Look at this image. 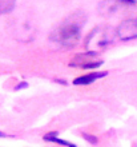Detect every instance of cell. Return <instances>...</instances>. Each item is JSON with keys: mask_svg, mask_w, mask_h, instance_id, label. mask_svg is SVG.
<instances>
[{"mask_svg": "<svg viewBox=\"0 0 137 147\" xmlns=\"http://www.w3.org/2000/svg\"><path fill=\"white\" fill-rule=\"evenodd\" d=\"M80 15H83V12L77 11L73 15L68 16L64 23L51 34V39L64 48L76 47L77 43L80 42L81 26L84 24V20H85V15L81 18Z\"/></svg>", "mask_w": 137, "mask_h": 147, "instance_id": "6da1fadb", "label": "cell"}, {"mask_svg": "<svg viewBox=\"0 0 137 147\" xmlns=\"http://www.w3.org/2000/svg\"><path fill=\"white\" fill-rule=\"evenodd\" d=\"M110 43H112L110 32L108 30H105V28L96 27L87 36L85 47H87V51H96L97 52L100 48H104V47L109 46Z\"/></svg>", "mask_w": 137, "mask_h": 147, "instance_id": "7a4b0ae2", "label": "cell"}, {"mask_svg": "<svg viewBox=\"0 0 137 147\" xmlns=\"http://www.w3.org/2000/svg\"><path fill=\"white\" fill-rule=\"evenodd\" d=\"M96 56H97L96 51H85L83 54H77L76 56H73L69 66L83 70H95L104 63L103 60H95Z\"/></svg>", "mask_w": 137, "mask_h": 147, "instance_id": "3957f363", "label": "cell"}, {"mask_svg": "<svg viewBox=\"0 0 137 147\" xmlns=\"http://www.w3.org/2000/svg\"><path fill=\"white\" fill-rule=\"evenodd\" d=\"M116 35L124 42L137 39V19H126L121 22L116 30Z\"/></svg>", "mask_w": 137, "mask_h": 147, "instance_id": "277c9868", "label": "cell"}, {"mask_svg": "<svg viewBox=\"0 0 137 147\" xmlns=\"http://www.w3.org/2000/svg\"><path fill=\"white\" fill-rule=\"evenodd\" d=\"M108 72L107 71H93V72H89V74H85V75H81V76L76 78L73 80V84L75 86H88V84H92L93 82H96L97 79H101V78L107 76Z\"/></svg>", "mask_w": 137, "mask_h": 147, "instance_id": "5b68a950", "label": "cell"}, {"mask_svg": "<svg viewBox=\"0 0 137 147\" xmlns=\"http://www.w3.org/2000/svg\"><path fill=\"white\" fill-rule=\"evenodd\" d=\"M57 132L52 131V132H48L45 135L43 136V139L47 140V142H52V143H57V144H61V146H65V147H76L73 143L68 142V140H64V139H60V138H57Z\"/></svg>", "mask_w": 137, "mask_h": 147, "instance_id": "8992f818", "label": "cell"}, {"mask_svg": "<svg viewBox=\"0 0 137 147\" xmlns=\"http://www.w3.org/2000/svg\"><path fill=\"white\" fill-rule=\"evenodd\" d=\"M16 0H0V13H8L15 7Z\"/></svg>", "mask_w": 137, "mask_h": 147, "instance_id": "52a82bcc", "label": "cell"}, {"mask_svg": "<svg viewBox=\"0 0 137 147\" xmlns=\"http://www.w3.org/2000/svg\"><path fill=\"white\" fill-rule=\"evenodd\" d=\"M81 135H83L84 139L88 140V142H89L91 144H96L97 142H99V140H97V138H96L95 135H92V134H87V132H83Z\"/></svg>", "mask_w": 137, "mask_h": 147, "instance_id": "ba28073f", "label": "cell"}, {"mask_svg": "<svg viewBox=\"0 0 137 147\" xmlns=\"http://www.w3.org/2000/svg\"><path fill=\"white\" fill-rule=\"evenodd\" d=\"M27 87H28V83H27V82H21L20 84L16 86L15 90H16V91H19V90H21V88H27Z\"/></svg>", "mask_w": 137, "mask_h": 147, "instance_id": "9c48e42d", "label": "cell"}, {"mask_svg": "<svg viewBox=\"0 0 137 147\" xmlns=\"http://www.w3.org/2000/svg\"><path fill=\"white\" fill-rule=\"evenodd\" d=\"M120 3H122V4H126V5H133V4H136V0H118Z\"/></svg>", "mask_w": 137, "mask_h": 147, "instance_id": "30bf717a", "label": "cell"}, {"mask_svg": "<svg viewBox=\"0 0 137 147\" xmlns=\"http://www.w3.org/2000/svg\"><path fill=\"white\" fill-rule=\"evenodd\" d=\"M0 136H4V134H3V132H1V131H0Z\"/></svg>", "mask_w": 137, "mask_h": 147, "instance_id": "8fae6325", "label": "cell"}]
</instances>
